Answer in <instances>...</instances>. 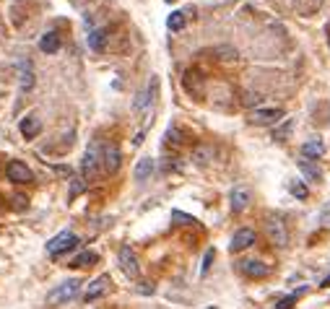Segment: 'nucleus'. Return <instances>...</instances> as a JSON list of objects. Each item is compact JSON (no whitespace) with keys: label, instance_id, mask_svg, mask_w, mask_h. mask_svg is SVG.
Segmentation results:
<instances>
[{"label":"nucleus","instance_id":"1","mask_svg":"<svg viewBox=\"0 0 330 309\" xmlns=\"http://www.w3.org/2000/svg\"><path fill=\"white\" fill-rule=\"evenodd\" d=\"M78 288H81V281L78 278H70V281H65V283L55 286L50 294H47V304L50 307H60V304L70 302V299H76Z\"/></svg>","mask_w":330,"mask_h":309},{"label":"nucleus","instance_id":"2","mask_svg":"<svg viewBox=\"0 0 330 309\" xmlns=\"http://www.w3.org/2000/svg\"><path fill=\"white\" fill-rule=\"evenodd\" d=\"M265 234L273 247H286L289 244V231H286V224L281 221L278 216H268L265 218Z\"/></svg>","mask_w":330,"mask_h":309},{"label":"nucleus","instance_id":"3","mask_svg":"<svg viewBox=\"0 0 330 309\" xmlns=\"http://www.w3.org/2000/svg\"><path fill=\"white\" fill-rule=\"evenodd\" d=\"M78 244V236L70 234V231H60L58 236H52V239L47 242V254H52V257H58V254L73 250Z\"/></svg>","mask_w":330,"mask_h":309},{"label":"nucleus","instance_id":"4","mask_svg":"<svg viewBox=\"0 0 330 309\" xmlns=\"http://www.w3.org/2000/svg\"><path fill=\"white\" fill-rule=\"evenodd\" d=\"M109 288H112V278H109V276H99V278H94V281H91V283L86 286V291H84V302H86V304L96 302V299H102Z\"/></svg>","mask_w":330,"mask_h":309},{"label":"nucleus","instance_id":"5","mask_svg":"<svg viewBox=\"0 0 330 309\" xmlns=\"http://www.w3.org/2000/svg\"><path fill=\"white\" fill-rule=\"evenodd\" d=\"M117 260H120V268L125 270L127 278H138V276H141L138 257H135V252H133L130 247H120V252H117Z\"/></svg>","mask_w":330,"mask_h":309},{"label":"nucleus","instance_id":"6","mask_svg":"<svg viewBox=\"0 0 330 309\" xmlns=\"http://www.w3.org/2000/svg\"><path fill=\"white\" fill-rule=\"evenodd\" d=\"M5 174H8L11 182H16V185H26V182L34 179L31 169L26 167L24 161H11V164H8V169H5Z\"/></svg>","mask_w":330,"mask_h":309},{"label":"nucleus","instance_id":"7","mask_svg":"<svg viewBox=\"0 0 330 309\" xmlns=\"http://www.w3.org/2000/svg\"><path fill=\"white\" fill-rule=\"evenodd\" d=\"M84 174L86 177H94L96 171H99V167H102V156H99V143H91L89 148H86V153H84Z\"/></svg>","mask_w":330,"mask_h":309},{"label":"nucleus","instance_id":"8","mask_svg":"<svg viewBox=\"0 0 330 309\" xmlns=\"http://www.w3.org/2000/svg\"><path fill=\"white\" fill-rule=\"evenodd\" d=\"M283 117V109L278 107H268V109H255L250 114V122L252 125H270V122H278Z\"/></svg>","mask_w":330,"mask_h":309},{"label":"nucleus","instance_id":"9","mask_svg":"<svg viewBox=\"0 0 330 309\" xmlns=\"http://www.w3.org/2000/svg\"><path fill=\"white\" fill-rule=\"evenodd\" d=\"M120 161H122V153L120 148L112 143V145H107L104 153H102V169L107 171V174H115L117 169H120Z\"/></svg>","mask_w":330,"mask_h":309},{"label":"nucleus","instance_id":"10","mask_svg":"<svg viewBox=\"0 0 330 309\" xmlns=\"http://www.w3.org/2000/svg\"><path fill=\"white\" fill-rule=\"evenodd\" d=\"M255 239H258V234H255L252 229H240L234 236H232V244H229V250L232 252H242L247 247H252Z\"/></svg>","mask_w":330,"mask_h":309},{"label":"nucleus","instance_id":"11","mask_svg":"<svg viewBox=\"0 0 330 309\" xmlns=\"http://www.w3.org/2000/svg\"><path fill=\"white\" fill-rule=\"evenodd\" d=\"M240 268H242V273L247 278H265L270 273V268L265 265V262H260V260H244Z\"/></svg>","mask_w":330,"mask_h":309},{"label":"nucleus","instance_id":"12","mask_svg":"<svg viewBox=\"0 0 330 309\" xmlns=\"http://www.w3.org/2000/svg\"><path fill=\"white\" fill-rule=\"evenodd\" d=\"M153 169H156V161H153L151 156H143L138 164H135V171H133L135 182H146V179H151Z\"/></svg>","mask_w":330,"mask_h":309},{"label":"nucleus","instance_id":"13","mask_svg":"<svg viewBox=\"0 0 330 309\" xmlns=\"http://www.w3.org/2000/svg\"><path fill=\"white\" fill-rule=\"evenodd\" d=\"M250 200H252V195H250V190L247 187H234L232 190V211H244L247 205H250Z\"/></svg>","mask_w":330,"mask_h":309},{"label":"nucleus","instance_id":"14","mask_svg":"<svg viewBox=\"0 0 330 309\" xmlns=\"http://www.w3.org/2000/svg\"><path fill=\"white\" fill-rule=\"evenodd\" d=\"M42 133V120L39 117H34V114H29L26 120H21V135L26 140H31V138H36V135Z\"/></svg>","mask_w":330,"mask_h":309},{"label":"nucleus","instance_id":"15","mask_svg":"<svg viewBox=\"0 0 330 309\" xmlns=\"http://www.w3.org/2000/svg\"><path fill=\"white\" fill-rule=\"evenodd\" d=\"M39 50H42V52H50V55L58 52V50H60V34H58V31H47V34L39 39Z\"/></svg>","mask_w":330,"mask_h":309},{"label":"nucleus","instance_id":"16","mask_svg":"<svg viewBox=\"0 0 330 309\" xmlns=\"http://www.w3.org/2000/svg\"><path fill=\"white\" fill-rule=\"evenodd\" d=\"M301 153H304V159H320L325 153V145H323V140L312 138V140H307L301 145Z\"/></svg>","mask_w":330,"mask_h":309},{"label":"nucleus","instance_id":"17","mask_svg":"<svg viewBox=\"0 0 330 309\" xmlns=\"http://www.w3.org/2000/svg\"><path fill=\"white\" fill-rule=\"evenodd\" d=\"M192 161L200 164V167L210 164L213 161V148H210V145H195V148H192Z\"/></svg>","mask_w":330,"mask_h":309},{"label":"nucleus","instance_id":"18","mask_svg":"<svg viewBox=\"0 0 330 309\" xmlns=\"http://www.w3.org/2000/svg\"><path fill=\"white\" fill-rule=\"evenodd\" d=\"M299 169H301V174H304L309 182H320V179H323V171H320L309 159H301V161H299Z\"/></svg>","mask_w":330,"mask_h":309},{"label":"nucleus","instance_id":"19","mask_svg":"<svg viewBox=\"0 0 330 309\" xmlns=\"http://www.w3.org/2000/svg\"><path fill=\"white\" fill-rule=\"evenodd\" d=\"M104 42H107L104 29H91V31H89V47H91V50L102 52V50H104Z\"/></svg>","mask_w":330,"mask_h":309},{"label":"nucleus","instance_id":"20","mask_svg":"<svg viewBox=\"0 0 330 309\" xmlns=\"http://www.w3.org/2000/svg\"><path fill=\"white\" fill-rule=\"evenodd\" d=\"M94 262H99V254L96 252H81L78 257H73L70 268H89V265H94Z\"/></svg>","mask_w":330,"mask_h":309},{"label":"nucleus","instance_id":"21","mask_svg":"<svg viewBox=\"0 0 330 309\" xmlns=\"http://www.w3.org/2000/svg\"><path fill=\"white\" fill-rule=\"evenodd\" d=\"M151 96H153V91H151V86H149V88H146V91H141V94H138V96H135V102H133V109H135V112H143V109H146V107H149V104H151Z\"/></svg>","mask_w":330,"mask_h":309},{"label":"nucleus","instance_id":"22","mask_svg":"<svg viewBox=\"0 0 330 309\" xmlns=\"http://www.w3.org/2000/svg\"><path fill=\"white\" fill-rule=\"evenodd\" d=\"M167 26H169L172 31H182V29H185V13H182V11H174V13L167 18Z\"/></svg>","mask_w":330,"mask_h":309},{"label":"nucleus","instance_id":"23","mask_svg":"<svg viewBox=\"0 0 330 309\" xmlns=\"http://www.w3.org/2000/svg\"><path fill=\"white\" fill-rule=\"evenodd\" d=\"M86 187H89V185H86V177H73V179H70V193H68V197H70V200L78 197Z\"/></svg>","mask_w":330,"mask_h":309},{"label":"nucleus","instance_id":"24","mask_svg":"<svg viewBox=\"0 0 330 309\" xmlns=\"http://www.w3.org/2000/svg\"><path fill=\"white\" fill-rule=\"evenodd\" d=\"M291 127H294V122H291V120H283V125L273 130V140H283V138H289Z\"/></svg>","mask_w":330,"mask_h":309},{"label":"nucleus","instance_id":"25","mask_svg":"<svg viewBox=\"0 0 330 309\" xmlns=\"http://www.w3.org/2000/svg\"><path fill=\"white\" fill-rule=\"evenodd\" d=\"M289 190H291V195H294V197H299V200H307V195H309V190H307V185H304V182H291V185H289Z\"/></svg>","mask_w":330,"mask_h":309},{"label":"nucleus","instance_id":"26","mask_svg":"<svg viewBox=\"0 0 330 309\" xmlns=\"http://www.w3.org/2000/svg\"><path fill=\"white\" fill-rule=\"evenodd\" d=\"M167 140L174 143V145H180V143H185V135L180 133V127H169V130H167Z\"/></svg>","mask_w":330,"mask_h":309},{"label":"nucleus","instance_id":"27","mask_svg":"<svg viewBox=\"0 0 330 309\" xmlns=\"http://www.w3.org/2000/svg\"><path fill=\"white\" fill-rule=\"evenodd\" d=\"M297 299H299V294L294 291L291 296H286V299H281V302H276V309H291V307L297 304Z\"/></svg>","mask_w":330,"mask_h":309},{"label":"nucleus","instance_id":"28","mask_svg":"<svg viewBox=\"0 0 330 309\" xmlns=\"http://www.w3.org/2000/svg\"><path fill=\"white\" fill-rule=\"evenodd\" d=\"M172 221H180V224H195V218L187 216V213H182V211H172Z\"/></svg>","mask_w":330,"mask_h":309},{"label":"nucleus","instance_id":"29","mask_svg":"<svg viewBox=\"0 0 330 309\" xmlns=\"http://www.w3.org/2000/svg\"><path fill=\"white\" fill-rule=\"evenodd\" d=\"M31 86H34V73H31V70H24V73H21V88L29 91Z\"/></svg>","mask_w":330,"mask_h":309},{"label":"nucleus","instance_id":"30","mask_svg":"<svg viewBox=\"0 0 330 309\" xmlns=\"http://www.w3.org/2000/svg\"><path fill=\"white\" fill-rule=\"evenodd\" d=\"M213 257H216V252H213V250H208V252H206V257H203V265H200V276H206V273L210 270V262H213Z\"/></svg>","mask_w":330,"mask_h":309},{"label":"nucleus","instance_id":"31","mask_svg":"<svg viewBox=\"0 0 330 309\" xmlns=\"http://www.w3.org/2000/svg\"><path fill=\"white\" fill-rule=\"evenodd\" d=\"M216 55H218L221 60H237V50H232V47H218Z\"/></svg>","mask_w":330,"mask_h":309},{"label":"nucleus","instance_id":"32","mask_svg":"<svg viewBox=\"0 0 330 309\" xmlns=\"http://www.w3.org/2000/svg\"><path fill=\"white\" fill-rule=\"evenodd\" d=\"M260 102V94H244L242 96V104L244 107H252V104H258Z\"/></svg>","mask_w":330,"mask_h":309},{"label":"nucleus","instance_id":"33","mask_svg":"<svg viewBox=\"0 0 330 309\" xmlns=\"http://www.w3.org/2000/svg\"><path fill=\"white\" fill-rule=\"evenodd\" d=\"M320 224H323V226H330V203L323 208V213H320Z\"/></svg>","mask_w":330,"mask_h":309},{"label":"nucleus","instance_id":"34","mask_svg":"<svg viewBox=\"0 0 330 309\" xmlns=\"http://www.w3.org/2000/svg\"><path fill=\"white\" fill-rule=\"evenodd\" d=\"M138 291H141V294H153V286H151V283H141Z\"/></svg>","mask_w":330,"mask_h":309},{"label":"nucleus","instance_id":"35","mask_svg":"<svg viewBox=\"0 0 330 309\" xmlns=\"http://www.w3.org/2000/svg\"><path fill=\"white\" fill-rule=\"evenodd\" d=\"M206 309H218V307H206Z\"/></svg>","mask_w":330,"mask_h":309},{"label":"nucleus","instance_id":"36","mask_svg":"<svg viewBox=\"0 0 330 309\" xmlns=\"http://www.w3.org/2000/svg\"><path fill=\"white\" fill-rule=\"evenodd\" d=\"M167 3H174V0H167Z\"/></svg>","mask_w":330,"mask_h":309},{"label":"nucleus","instance_id":"37","mask_svg":"<svg viewBox=\"0 0 330 309\" xmlns=\"http://www.w3.org/2000/svg\"><path fill=\"white\" fill-rule=\"evenodd\" d=\"M328 44H330V42H328Z\"/></svg>","mask_w":330,"mask_h":309}]
</instances>
